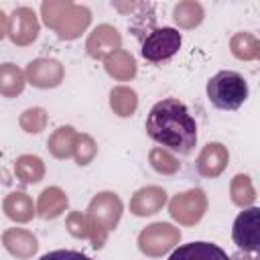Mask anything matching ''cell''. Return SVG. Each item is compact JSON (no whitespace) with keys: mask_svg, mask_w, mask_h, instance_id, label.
Returning a JSON list of instances; mask_svg holds the SVG:
<instances>
[{"mask_svg":"<svg viewBox=\"0 0 260 260\" xmlns=\"http://www.w3.org/2000/svg\"><path fill=\"white\" fill-rule=\"evenodd\" d=\"M39 30H41L39 18H37L35 10L28 8V6H18L8 16V32H6V37L16 47H26L32 41H37Z\"/></svg>","mask_w":260,"mask_h":260,"instance_id":"ba28073f","label":"cell"},{"mask_svg":"<svg viewBox=\"0 0 260 260\" xmlns=\"http://www.w3.org/2000/svg\"><path fill=\"white\" fill-rule=\"evenodd\" d=\"M144 130L154 142L177 154H191L197 144V122L177 98L156 102L146 116Z\"/></svg>","mask_w":260,"mask_h":260,"instance_id":"6da1fadb","label":"cell"},{"mask_svg":"<svg viewBox=\"0 0 260 260\" xmlns=\"http://www.w3.org/2000/svg\"><path fill=\"white\" fill-rule=\"evenodd\" d=\"M258 217H260V209L258 207H246L234 219L232 238H234V244L240 248V252H250V254L258 252V248H260Z\"/></svg>","mask_w":260,"mask_h":260,"instance_id":"9c48e42d","label":"cell"},{"mask_svg":"<svg viewBox=\"0 0 260 260\" xmlns=\"http://www.w3.org/2000/svg\"><path fill=\"white\" fill-rule=\"evenodd\" d=\"M75 138H77V132H75L73 126H59V128L49 136L47 148H49V152H51L55 158L65 160V158L73 156Z\"/></svg>","mask_w":260,"mask_h":260,"instance_id":"ac0fdd59","label":"cell"},{"mask_svg":"<svg viewBox=\"0 0 260 260\" xmlns=\"http://www.w3.org/2000/svg\"><path fill=\"white\" fill-rule=\"evenodd\" d=\"M39 260H91V258L77 250H53V252L41 256Z\"/></svg>","mask_w":260,"mask_h":260,"instance_id":"f546056e","label":"cell"},{"mask_svg":"<svg viewBox=\"0 0 260 260\" xmlns=\"http://www.w3.org/2000/svg\"><path fill=\"white\" fill-rule=\"evenodd\" d=\"M14 175L18 181L26 185L39 183L45 177V162L37 154H20L14 160Z\"/></svg>","mask_w":260,"mask_h":260,"instance_id":"ffe728a7","label":"cell"},{"mask_svg":"<svg viewBox=\"0 0 260 260\" xmlns=\"http://www.w3.org/2000/svg\"><path fill=\"white\" fill-rule=\"evenodd\" d=\"M230 260H258V256L250 254V252H238V254L230 256Z\"/></svg>","mask_w":260,"mask_h":260,"instance_id":"1f68e13d","label":"cell"},{"mask_svg":"<svg viewBox=\"0 0 260 260\" xmlns=\"http://www.w3.org/2000/svg\"><path fill=\"white\" fill-rule=\"evenodd\" d=\"M67 195L59 187H47L41 191L39 201H37V215L41 219H55L67 209Z\"/></svg>","mask_w":260,"mask_h":260,"instance_id":"e0dca14e","label":"cell"},{"mask_svg":"<svg viewBox=\"0 0 260 260\" xmlns=\"http://www.w3.org/2000/svg\"><path fill=\"white\" fill-rule=\"evenodd\" d=\"M43 20L49 28L57 32L59 39L73 41L77 39L91 22V12L85 6L73 2H43L41 4Z\"/></svg>","mask_w":260,"mask_h":260,"instance_id":"7a4b0ae2","label":"cell"},{"mask_svg":"<svg viewBox=\"0 0 260 260\" xmlns=\"http://www.w3.org/2000/svg\"><path fill=\"white\" fill-rule=\"evenodd\" d=\"M230 160V152L221 142H207L197 156V173L205 179L219 177Z\"/></svg>","mask_w":260,"mask_h":260,"instance_id":"7c38bea8","label":"cell"},{"mask_svg":"<svg viewBox=\"0 0 260 260\" xmlns=\"http://www.w3.org/2000/svg\"><path fill=\"white\" fill-rule=\"evenodd\" d=\"M207 211V195L203 189L195 187L185 193H177L169 201V213L171 217L181 225H195L203 219Z\"/></svg>","mask_w":260,"mask_h":260,"instance_id":"52a82bcc","label":"cell"},{"mask_svg":"<svg viewBox=\"0 0 260 260\" xmlns=\"http://www.w3.org/2000/svg\"><path fill=\"white\" fill-rule=\"evenodd\" d=\"M98 154V144L89 134H77L75 146H73V158L79 167L89 165Z\"/></svg>","mask_w":260,"mask_h":260,"instance_id":"83f0119b","label":"cell"},{"mask_svg":"<svg viewBox=\"0 0 260 260\" xmlns=\"http://www.w3.org/2000/svg\"><path fill=\"white\" fill-rule=\"evenodd\" d=\"M181 43H183V37L177 28H173V26L152 28L144 35L140 53L150 63H162V61L171 59L181 49Z\"/></svg>","mask_w":260,"mask_h":260,"instance_id":"8992f818","label":"cell"},{"mask_svg":"<svg viewBox=\"0 0 260 260\" xmlns=\"http://www.w3.org/2000/svg\"><path fill=\"white\" fill-rule=\"evenodd\" d=\"M230 197H232L234 205H238L242 209L250 207L256 201V189L252 185V179L244 173H238L230 183Z\"/></svg>","mask_w":260,"mask_h":260,"instance_id":"d4e9b609","label":"cell"},{"mask_svg":"<svg viewBox=\"0 0 260 260\" xmlns=\"http://www.w3.org/2000/svg\"><path fill=\"white\" fill-rule=\"evenodd\" d=\"M122 211H124L122 199L114 191H102L89 201L85 215L95 232V242L91 244L95 250L102 248L108 240V234L112 230H116V225L122 217Z\"/></svg>","mask_w":260,"mask_h":260,"instance_id":"277c9868","label":"cell"},{"mask_svg":"<svg viewBox=\"0 0 260 260\" xmlns=\"http://www.w3.org/2000/svg\"><path fill=\"white\" fill-rule=\"evenodd\" d=\"M230 49L240 61H254L260 57V41L252 32H236L230 41Z\"/></svg>","mask_w":260,"mask_h":260,"instance_id":"cb8c5ba5","label":"cell"},{"mask_svg":"<svg viewBox=\"0 0 260 260\" xmlns=\"http://www.w3.org/2000/svg\"><path fill=\"white\" fill-rule=\"evenodd\" d=\"M169 260H230L225 250L211 242H189L173 250Z\"/></svg>","mask_w":260,"mask_h":260,"instance_id":"9a60e30c","label":"cell"},{"mask_svg":"<svg viewBox=\"0 0 260 260\" xmlns=\"http://www.w3.org/2000/svg\"><path fill=\"white\" fill-rule=\"evenodd\" d=\"M181 242V230L169 221H154L138 234V250L148 258H160Z\"/></svg>","mask_w":260,"mask_h":260,"instance_id":"5b68a950","label":"cell"},{"mask_svg":"<svg viewBox=\"0 0 260 260\" xmlns=\"http://www.w3.org/2000/svg\"><path fill=\"white\" fill-rule=\"evenodd\" d=\"M106 73L118 81H130L136 75V61L132 53L120 49L106 59Z\"/></svg>","mask_w":260,"mask_h":260,"instance_id":"d6986e66","label":"cell"},{"mask_svg":"<svg viewBox=\"0 0 260 260\" xmlns=\"http://www.w3.org/2000/svg\"><path fill=\"white\" fill-rule=\"evenodd\" d=\"M2 211H4V215L8 219H12L16 223H28L37 215L35 203H32V199L24 191H12V193H8L4 197Z\"/></svg>","mask_w":260,"mask_h":260,"instance_id":"2e32d148","label":"cell"},{"mask_svg":"<svg viewBox=\"0 0 260 260\" xmlns=\"http://www.w3.org/2000/svg\"><path fill=\"white\" fill-rule=\"evenodd\" d=\"M205 10L199 2L195 0H183L179 4H175L173 8V20L181 26V28H195L203 22Z\"/></svg>","mask_w":260,"mask_h":260,"instance_id":"603a6c76","label":"cell"},{"mask_svg":"<svg viewBox=\"0 0 260 260\" xmlns=\"http://www.w3.org/2000/svg\"><path fill=\"white\" fill-rule=\"evenodd\" d=\"M47 120H49V116H47V112H45L43 108H28V110H24V112L20 114L18 124H20V128H22L24 132H28V134H39V132L45 130Z\"/></svg>","mask_w":260,"mask_h":260,"instance_id":"f1b7e54d","label":"cell"},{"mask_svg":"<svg viewBox=\"0 0 260 260\" xmlns=\"http://www.w3.org/2000/svg\"><path fill=\"white\" fill-rule=\"evenodd\" d=\"M110 108L120 118L132 116L136 112V108H138V95H136V91L132 87H126V85L112 87V91H110Z\"/></svg>","mask_w":260,"mask_h":260,"instance_id":"44dd1931","label":"cell"},{"mask_svg":"<svg viewBox=\"0 0 260 260\" xmlns=\"http://www.w3.org/2000/svg\"><path fill=\"white\" fill-rule=\"evenodd\" d=\"M6 32H8V16L4 10H0V41L6 37Z\"/></svg>","mask_w":260,"mask_h":260,"instance_id":"4dcf8cb0","label":"cell"},{"mask_svg":"<svg viewBox=\"0 0 260 260\" xmlns=\"http://www.w3.org/2000/svg\"><path fill=\"white\" fill-rule=\"evenodd\" d=\"M63 77H65V69L57 59L39 57V59L30 61L24 69V79L39 89L57 87L63 81Z\"/></svg>","mask_w":260,"mask_h":260,"instance_id":"30bf717a","label":"cell"},{"mask_svg":"<svg viewBox=\"0 0 260 260\" xmlns=\"http://www.w3.org/2000/svg\"><path fill=\"white\" fill-rule=\"evenodd\" d=\"M167 205V191L158 185H146L138 189L130 199V211L136 217H146L158 213Z\"/></svg>","mask_w":260,"mask_h":260,"instance_id":"4fadbf2b","label":"cell"},{"mask_svg":"<svg viewBox=\"0 0 260 260\" xmlns=\"http://www.w3.org/2000/svg\"><path fill=\"white\" fill-rule=\"evenodd\" d=\"M67 232L73 236V238H79V240H91V244L95 242V232L87 219L85 213L81 211H71L67 215Z\"/></svg>","mask_w":260,"mask_h":260,"instance_id":"4316f807","label":"cell"},{"mask_svg":"<svg viewBox=\"0 0 260 260\" xmlns=\"http://www.w3.org/2000/svg\"><path fill=\"white\" fill-rule=\"evenodd\" d=\"M24 73L14 63H2L0 65V95L4 98H16L24 89Z\"/></svg>","mask_w":260,"mask_h":260,"instance_id":"7402d4cb","label":"cell"},{"mask_svg":"<svg viewBox=\"0 0 260 260\" xmlns=\"http://www.w3.org/2000/svg\"><path fill=\"white\" fill-rule=\"evenodd\" d=\"M2 244H4L6 252L18 260H28L39 250V242L32 236V232L22 230V228H8L2 234Z\"/></svg>","mask_w":260,"mask_h":260,"instance_id":"5bb4252c","label":"cell"},{"mask_svg":"<svg viewBox=\"0 0 260 260\" xmlns=\"http://www.w3.org/2000/svg\"><path fill=\"white\" fill-rule=\"evenodd\" d=\"M148 162L150 167L160 173V175H175L181 169V162L177 160L175 154H171V150L162 148V146H154L148 152Z\"/></svg>","mask_w":260,"mask_h":260,"instance_id":"484cf974","label":"cell"},{"mask_svg":"<svg viewBox=\"0 0 260 260\" xmlns=\"http://www.w3.org/2000/svg\"><path fill=\"white\" fill-rule=\"evenodd\" d=\"M207 98L217 110L234 112L248 100V81L238 71H217L207 81Z\"/></svg>","mask_w":260,"mask_h":260,"instance_id":"3957f363","label":"cell"},{"mask_svg":"<svg viewBox=\"0 0 260 260\" xmlns=\"http://www.w3.org/2000/svg\"><path fill=\"white\" fill-rule=\"evenodd\" d=\"M120 47L122 35L112 24H98L85 41V51L91 59H108L110 55L120 51Z\"/></svg>","mask_w":260,"mask_h":260,"instance_id":"8fae6325","label":"cell"}]
</instances>
